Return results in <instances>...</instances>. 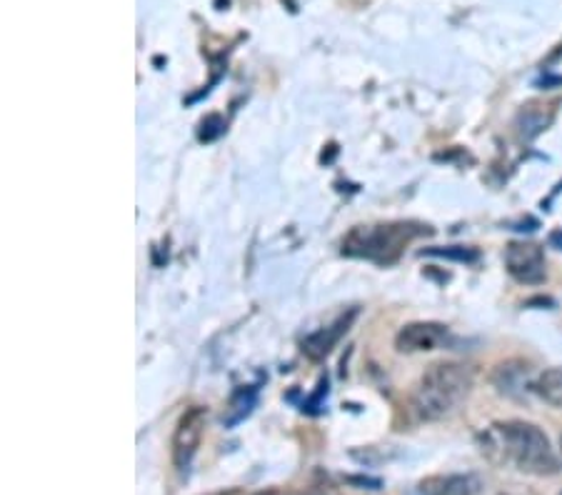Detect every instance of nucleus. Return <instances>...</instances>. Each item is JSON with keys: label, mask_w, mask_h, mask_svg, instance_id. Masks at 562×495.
<instances>
[{"label": "nucleus", "mask_w": 562, "mask_h": 495, "mask_svg": "<svg viewBox=\"0 0 562 495\" xmlns=\"http://www.w3.org/2000/svg\"><path fill=\"white\" fill-rule=\"evenodd\" d=\"M450 333L440 323H407L395 338V348L401 353H423V350H435L448 344Z\"/></svg>", "instance_id": "obj_6"}, {"label": "nucleus", "mask_w": 562, "mask_h": 495, "mask_svg": "<svg viewBox=\"0 0 562 495\" xmlns=\"http://www.w3.org/2000/svg\"><path fill=\"white\" fill-rule=\"evenodd\" d=\"M505 268L522 285H540L546 281V256L538 243H510L505 250Z\"/></svg>", "instance_id": "obj_5"}, {"label": "nucleus", "mask_w": 562, "mask_h": 495, "mask_svg": "<svg viewBox=\"0 0 562 495\" xmlns=\"http://www.w3.org/2000/svg\"><path fill=\"white\" fill-rule=\"evenodd\" d=\"M480 453L497 468H513L528 475H555L560 471L550 438L525 420L493 423L485 428L480 436Z\"/></svg>", "instance_id": "obj_1"}, {"label": "nucleus", "mask_w": 562, "mask_h": 495, "mask_svg": "<svg viewBox=\"0 0 562 495\" xmlns=\"http://www.w3.org/2000/svg\"><path fill=\"white\" fill-rule=\"evenodd\" d=\"M548 125H550V113H546V108L540 105L522 108L518 115V128L522 133V138H535V135L546 131Z\"/></svg>", "instance_id": "obj_10"}, {"label": "nucleus", "mask_w": 562, "mask_h": 495, "mask_svg": "<svg viewBox=\"0 0 562 495\" xmlns=\"http://www.w3.org/2000/svg\"><path fill=\"white\" fill-rule=\"evenodd\" d=\"M428 228H415L411 223H387V225H360L350 230V236L342 240V254L375 260V263H393L401 258L405 246L415 240Z\"/></svg>", "instance_id": "obj_3"}, {"label": "nucleus", "mask_w": 562, "mask_h": 495, "mask_svg": "<svg viewBox=\"0 0 562 495\" xmlns=\"http://www.w3.org/2000/svg\"><path fill=\"white\" fill-rule=\"evenodd\" d=\"M532 393L542 401L562 408V368H548L532 381Z\"/></svg>", "instance_id": "obj_9"}, {"label": "nucleus", "mask_w": 562, "mask_h": 495, "mask_svg": "<svg viewBox=\"0 0 562 495\" xmlns=\"http://www.w3.org/2000/svg\"><path fill=\"white\" fill-rule=\"evenodd\" d=\"M473 389V371L462 363H435L415 385L411 408L420 420H440L456 413Z\"/></svg>", "instance_id": "obj_2"}, {"label": "nucleus", "mask_w": 562, "mask_h": 495, "mask_svg": "<svg viewBox=\"0 0 562 495\" xmlns=\"http://www.w3.org/2000/svg\"><path fill=\"white\" fill-rule=\"evenodd\" d=\"M420 495H477L483 491V481L475 473H446L430 475L420 481Z\"/></svg>", "instance_id": "obj_7"}, {"label": "nucleus", "mask_w": 562, "mask_h": 495, "mask_svg": "<svg viewBox=\"0 0 562 495\" xmlns=\"http://www.w3.org/2000/svg\"><path fill=\"white\" fill-rule=\"evenodd\" d=\"M560 453H562V436H560Z\"/></svg>", "instance_id": "obj_12"}, {"label": "nucleus", "mask_w": 562, "mask_h": 495, "mask_svg": "<svg viewBox=\"0 0 562 495\" xmlns=\"http://www.w3.org/2000/svg\"><path fill=\"white\" fill-rule=\"evenodd\" d=\"M205 426H207V410L203 405H193V408H188L183 416H180L178 426H176V434H173V463L178 471H186L193 461L198 448H201V440L205 436Z\"/></svg>", "instance_id": "obj_4"}, {"label": "nucleus", "mask_w": 562, "mask_h": 495, "mask_svg": "<svg viewBox=\"0 0 562 495\" xmlns=\"http://www.w3.org/2000/svg\"><path fill=\"white\" fill-rule=\"evenodd\" d=\"M352 318H356V313L342 315V318L335 320L330 328H323V330L313 333L311 338H305V344H303V350H305V353L311 356L313 360H321V358L328 356L330 350L335 348V344H338V340L348 333Z\"/></svg>", "instance_id": "obj_8"}, {"label": "nucleus", "mask_w": 562, "mask_h": 495, "mask_svg": "<svg viewBox=\"0 0 562 495\" xmlns=\"http://www.w3.org/2000/svg\"><path fill=\"white\" fill-rule=\"evenodd\" d=\"M268 495H276V493H268ZM307 495H321V493H307Z\"/></svg>", "instance_id": "obj_11"}, {"label": "nucleus", "mask_w": 562, "mask_h": 495, "mask_svg": "<svg viewBox=\"0 0 562 495\" xmlns=\"http://www.w3.org/2000/svg\"><path fill=\"white\" fill-rule=\"evenodd\" d=\"M560 495H562V491H560Z\"/></svg>", "instance_id": "obj_13"}]
</instances>
